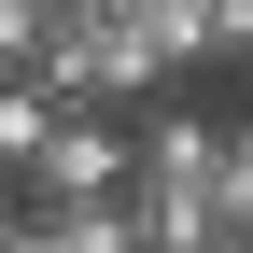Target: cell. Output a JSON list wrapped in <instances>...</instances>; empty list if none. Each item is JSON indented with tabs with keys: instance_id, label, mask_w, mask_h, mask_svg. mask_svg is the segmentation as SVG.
<instances>
[{
	"instance_id": "cell-4",
	"label": "cell",
	"mask_w": 253,
	"mask_h": 253,
	"mask_svg": "<svg viewBox=\"0 0 253 253\" xmlns=\"http://www.w3.org/2000/svg\"><path fill=\"white\" fill-rule=\"evenodd\" d=\"M211 239H253V113L225 126V183H211Z\"/></svg>"
},
{
	"instance_id": "cell-5",
	"label": "cell",
	"mask_w": 253,
	"mask_h": 253,
	"mask_svg": "<svg viewBox=\"0 0 253 253\" xmlns=\"http://www.w3.org/2000/svg\"><path fill=\"white\" fill-rule=\"evenodd\" d=\"M197 253H253V239H197Z\"/></svg>"
},
{
	"instance_id": "cell-2",
	"label": "cell",
	"mask_w": 253,
	"mask_h": 253,
	"mask_svg": "<svg viewBox=\"0 0 253 253\" xmlns=\"http://www.w3.org/2000/svg\"><path fill=\"white\" fill-rule=\"evenodd\" d=\"M126 183L211 211V183H225V126H211L197 99H141V113H126Z\"/></svg>"
},
{
	"instance_id": "cell-3",
	"label": "cell",
	"mask_w": 253,
	"mask_h": 253,
	"mask_svg": "<svg viewBox=\"0 0 253 253\" xmlns=\"http://www.w3.org/2000/svg\"><path fill=\"white\" fill-rule=\"evenodd\" d=\"M42 126H56V99H42L28 71H0V183H14L28 155H42Z\"/></svg>"
},
{
	"instance_id": "cell-1",
	"label": "cell",
	"mask_w": 253,
	"mask_h": 253,
	"mask_svg": "<svg viewBox=\"0 0 253 253\" xmlns=\"http://www.w3.org/2000/svg\"><path fill=\"white\" fill-rule=\"evenodd\" d=\"M14 183H28V211H113V197H126V126H113V113H56Z\"/></svg>"
}]
</instances>
